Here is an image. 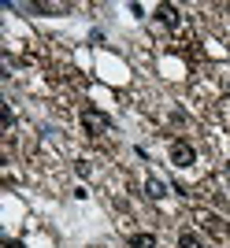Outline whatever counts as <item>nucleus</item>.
<instances>
[{
  "label": "nucleus",
  "instance_id": "1",
  "mask_svg": "<svg viewBox=\"0 0 230 248\" xmlns=\"http://www.w3.org/2000/svg\"><path fill=\"white\" fill-rule=\"evenodd\" d=\"M197 222H200L204 233H212V237H219V241L230 237V222L223 215H215V211H197Z\"/></svg>",
  "mask_w": 230,
  "mask_h": 248
},
{
  "label": "nucleus",
  "instance_id": "2",
  "mask_svg": "<svg viewBox=\"0 0 230 248\" xmlns=\"http://www.w3.org/2000/svg\"><path fill=\"white\" fill-rule=\"evenodd\" d=\"M171 163L175 167H193L197 163V148L189 145V141H182V137L171 141Z\"/></svg>",
  "mask_w": 230,
  "mask_h": 248
},
{
  "label": "nucleus",
  "instance_id": "3",
  "mask_svg": "<svg viewBox=\"0 0 230 248\" xmlns=\"http://www.w3.org/2000/svg\"><path fill=\"white\" fill-rule=\"evenodd\" d=\"M82 126H85L89 137H97V130H112V119H108L104 111H97V108H85L82 111Z\"/></svg>",
  "mask_w": 230,
  "mask_h": 248
},
{
  "label": "nucleus",
  "instance_id": "4",
  "mask_svg": "<svg viewBox=\"0 0 230 248\" xmlns=\"http://www.w3.org/2000/svg\"><path fill=\"white\" fill-rule=\"evenodd\" d=\"M156 19L164 22V26L175 30V26H178V8H175V4H160V8H156Z\"/></svg>",
  "mask_w": 230,
  "mask_h": 248
},
{
  "label": "nucleus",
  "instance_id": "5",
  "mask_svg": "<svg viewBox=\"0 0 230 248\" xmlns=\"http://www.w3.org/2000/svg\"><path fill=\"white\" fill-rule=\"evenodd\" d=\"M130 248H156V233H130Z\"/></svg>",
  "mask_w": 230,
  "mask_h": 248
},
{
  "label": "nucleus",
  "instance_id": "6",
  "mask_svg": "<svg viewBox=\"0 0 230 248\" xmlns=\"http://www.w3.org/2000/svg\"><path fill=\"white\" fill-rule=\"evenodd\" d=\"M145 193H148L152 200H164V197H167V186H164L160 178H148V182H145Z\"/></svg>",
  "mask_w": 230,
  "mask_h": 248
},
{
  "label": "nucleus",
  "instance_id": "7",
  "mask_svg": "<svg viewBox=\"0 0 230 248\" xmlns=\"http://www.w3.org/2000/svg\"><path fill=\"white\" fill-rule=\"evenodd\" d=\"M178 248H204V241H200L193 230H182V233H178Z\"/></svg>",
  "mask_w": 230,
  "mask_h": 248
},
{
  "label": "nucleus",
  "instance_id": "8",
  "mask_svg": "<svg viewBox=\"0 0 230 248\" xmlns=\"http://www.w3.org/2000/svg\"><path fill=\"white\" fill-rule=\"evenodd\" d=\"M11 126H15V111H11L8 104H4V130H11Z\"/></svg>",
  "mask_w": 230,
  "mask_h": 248
},
{
  "label": "nucleus",
  "instance_id": "9",
  "mask_svg": "<svg viewBox=\"0 0 230 248\" xmlns=\"http://www.w3.org/2000/svg\"><path fill=\"white\" fill-rule=\"evenodd\" d=\"M74 170H78V178H89V163H85V159H78V163H74Z\"/></svg>",
  "mask_w": 230,
  "mask_h": 248
},
{
  "label": "nucleus",
  "instance_id": "10",
  "mask_svg": "<svg viewBox=\"0 0 230 248\" xmlns=\"http://www.w3.org/2000/svg\"><path fill=\"white\" fill-rule=\"evenodd\" d=\"M4 248H26V245H22V241H15V237H8V241H4Z\"/></svg>",
  "mask_w": 230,
  "mask_h": 248
}]
</instances>
